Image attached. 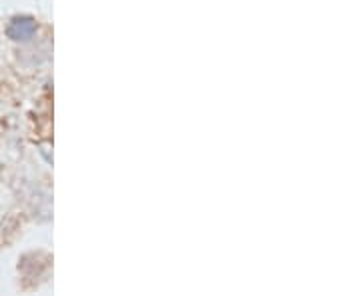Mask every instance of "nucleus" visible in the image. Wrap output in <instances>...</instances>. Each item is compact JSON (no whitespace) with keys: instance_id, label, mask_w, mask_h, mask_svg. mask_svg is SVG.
I'll list each match as a JSON object with an SVG mask.
<instances>
[{"instance_id":"nucleus-1","label":"nucleus","mask_w":361,"mask_h":296,"mask_svg":"<svg viewBox=\"0 0 361 296\" xmlns=\"http://www.w3.org/2000/svg\"><path fill=\"white\" fill-rule=\"evenodd\" d=\"M8 32H10L13 38H27L30 32H32V22L30 20H15L10 24Z\"/></svg>"}]
</instances>
